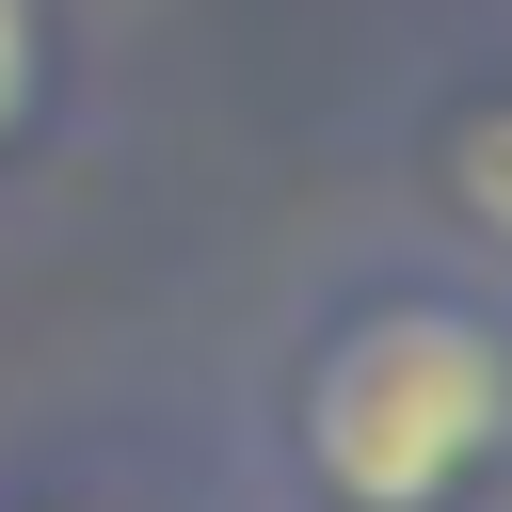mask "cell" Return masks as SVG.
<instances>
[{
    "mask_svg": "<svg viewBox=\"0 0 512 512\" xmlns=\"http://www.w3.org/2000/svg\"><path fill=\"white\" fill-rule=\"evenodd\" d=\"M496 432H512V352H496V320H464V304H384V320H352V336L320 352V400H304V448H320V480H336L352 512H432V496H464V480L496 464Z\"/></svg>",
    "mask_w": 512,
    "mask_h": 512,
    "instance_id": "1",
    "label": "cell"
},
{
    "mask_svg": "<svg viewBox=\"0 0 512 512\" xmlns=\"http://www.w3.org/2000/svg\"><path fill=\"white\" fill-rule=\"evenodd\" d=\"M464 208H480V224H512V112H480V128H464Z\"/></svg>",
    "mask_w": 512,
    "mask_h": 512,
    "instance_id": "2",
    "label": "cell"
},
{
    "mask_svg": "<svg viewBox=\"0 0 512 512\" xmlns=\"http://www.w3.org/2000/svg\"><path fill=\"white\" fill-rule=\"evenodd\" d=\"M32 112V0H0V128Z\"/></svg>",
    "mask_w": 512,
    "mask_h": 512,
    "instance_id": "3",
    "label": "cell"
}]
</instances>
